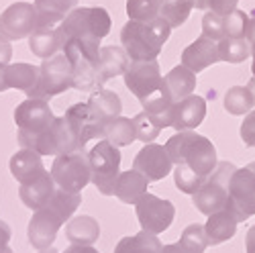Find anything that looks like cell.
Masks as SVG:
<instances>
[{"instance_id": "obj_33", "label": "cell", "mask_w": 255, "mask_h": 253, "mask_svg": "<svg viewBox=\"0 0 255 253\" xmlns=\"http://www.w3.org/2000/svg\"><path fill=\"white\" fill-rule=\"evenodd\" d=\"M219 55L221 61L241 63L251 57V43L245 37H225L219 41Z\"/></svg>"}, {"instance_id": "obj_54", "label": "cell", "mask_w": 255, "mask_h": 253, "mask_svg": "<svg viewBox=\"0 0 255 253\" xmlns=\"http://www.w3.org/2000/svg\"><path fill=\"white\" fill-rule=\"evenodd\" d=\"M0 253H14V251H12V249H10V247H6V249H4V251H0Z\"/></svg>"}, {"instance_id": "obj_44", "label": "cell", "mask_w": 255, "mask_h": 253, "mask_svg": "<svg viewBox=\"0 0 255 253\" xmlns=\"http://www.w3.org/2000/svg\"><path fill=\"white\" fill-rule=\"evenodd\" d=\"M10 57H12L10 41H6L4 37H0V66H8Z\"/></svg>"}, {"instance_id": "obj_38", "label": "cell", "mask_w": 255, "mask_h": 253, "mask_svg": "<svg viewBox=\"0 0 255 253\" xmlns=\"http://www.w3.org/2000/svg\"><path fill=\"white\" fill-rule=\"evenodd\" d=\"M133 123H135L137 139L143 141V143H151L159 135V131H161V126L151 119L149 113H145V111H141L139 115H135L133 117Z\"/></svg>"}, {"instance_id": "obj_21", "label": "cell", "mask_w": 255, "mask_h": 253, "mask_svg": "<svg viewBox=\"0 0 255 253\" xmlns=\"http://www.w3.org/2000/svg\"><path fill=\"white\" fill-rule=\"evenodd\" d=\"M127 68H129V55H127L123 47L117 45L100 47V55L96 61V76L100 86H104V82H109L117 76H123Z\"/></svg>"}, {"instance_id": "obj_46", "label": "cell", "mask_w": 255, "mask_h": 253, "mask_svg": "<svg viewBox=\"0 0 255 253\" xmlns=\"http://www.w3.org/2000/svg\"><path fill=\"white\" fill-rule=\"evenodd\" d=\"M161 253H198V251L188 249V247L182 245V243H169V245H163V247H161Z\"/></svg>"}, {"instance_id": "obj_52", "label": "cell", "mask_w": 255, "mask_h": 253, "mask_svg": "<svg viewBox=\"0 0 255 253\" xmlns=\"http://www.w3.org/2000/svg\"><path fill=\"white\" fill-rule=\"evenodd\" d=\"M251 57H253V66H251V70H253V78H255V41L251 43Z\"/></svg>"}, {"instance_id": "obj_37", "label": "cell", "mask_w": 255, "mask_h": 253, "mask_svg": "<svg viewBox=\"0 0 255 253\" xmlns=\"http://www.w3.org/2000/svg\"><path fill=\"white\" fill-rule=\"evenodd\" d=\"M206 178L198 176L196 172H192L186 165H176L174 170V182L178 186V190H182L184 194H196V190L204 184Z\"/></svg>"}, {"instance_id": "obj_2", "label": "cell", "mask_w": 255, "mask_h": 253, "mask_svg": "<svg viewBox=\"0 0 255 253\" xmlns=\"http://www.w3.org/2000/svg\"><path fill=\"white\" fill-rule=\"evenodd\" d=\"M174 165H186L202 178H208L217 167V149L212 141L192 131H180L163 145Z\"/></svg>"}, {"instance_id": "obj_47", "label": "cell", "mask_w": 255, "mask_h": 253, "mask_svg": "<svg viewBox=\"0 0 255 253\" xmlns=\"http://www.w3.org/2000/svg\"><path fill=\"white\" fill-rule=\"evenodd\" d=\"M245 253H255V225L247 231V237H245Z\"/></svg>"}, {"instance_id": "obj_34", "label": "cell", "mask_w": 255, "mask_h": 253, "mask_svg": "<svg viewBox=\"0 0 255 253\" xmlns=\"http://www.w3.org/2000/svg\"><path fill=\"white\" fill-rule=\"evenodd\" d=\"M223 104H225V111L229 115L241 117V115L251 113V109L255 107V100H253L247 86H233V88L227 90Z\"/></svg>"}, {"instance_id": "obj_19", "label": "cell", "mask_w": 255, "mask_h": 253, "mask_svg": "<svg viewBox=\"0 0 255 253\" xmlns=\"http://www.w3.org/2000/svg\"><path fill=\"white\" fill-rule=\"evenodd\" d=\"M55 182L51 178V174L45 170L39 178L27 182V184H20L18 188V196L23 200V204L31 210H39V208H45L49 204V200L53 198L55 192Z\"/></svg>"}, {"instance_id": "obj_39", "label": "cell", "mask_w": 255, "mask_h": 253, "mask_svg": "<svg viewBox=\"0 0 255 253\" xmlns=\"http://www.w3.org/2000/svg\"><path fill=\"white\" fill-rule=\"evenodd\" d=\"M180 243L186 245L188 249H192V251L204 253V249L208 247L204 227H202V225H190V227H186L184 233H182V237H180Z\"/></svg>"}, {"instance_id": "obj_25", "label": "cell", "mask_w": 255, "mask_h": 253, "mask_svg": "<svg viewBox=\"0 0 255 253\" xmlns=\"http://www.w3.org/2000/svg\"><path fill=\"white\" fill-rule=\"evenodd\" d=\"M147 186H149V180L141 172L137 170L121 172L115 184V196L125 204H135L147 192Z\"/></svg>"}, {"instance_id": "obj_1", "label": "cell", "mask_w": 255, "mask_h": 253, "mask_svg": "<svg viewBox=\"0 0 255 253\" xmlns=\"http://www.w3.org/2000/svg\"><path fill=\"white\" fill-rule=\"evenodd\" d=\"M169 33L172 27L161 16L151 20H129L121 31V43L129 61H151L161 53Z\"/></svg>"}, {"instance_id": "obj_23", "label": "cell", "mask_w": 255, "mask_h": 253, "mask_svg": "<svg viewBox=\"0 0 255 253\" xmlns=\"http://www.w3.org/2000/svg\"><path fill=\"white\" fill-rule=\"evenodd\" d=\"M10 174L18 184H27L35 178H39L45 172V165L41 161V155L31 149H20L10 157Z\"/></svg>"}, {"instance_id": "obj_6", "label": "cell", "mask_w": 255, "mask_h": 253, "mask_svg": "<svg viewBox=\"0 0 255 253\" xmlns=\"http://www.w3.org/2000/svg\"><path fill=\"white\" fill-rule=\"evenodd\" d=\"M20 149H31L39 155H63V153H72L82 149V145L66 121V117H55L53 123L47 126L43 133L35 135L33 139L25 141L20 145Z\"/></svg>"}, {"instance_id": "obj_24", "label": "cell", "mask_w": 255, "mask_h": 253, "mask_svg": "<svg viewBox=\"0 0 255 253\" xmlns=\"http://www.w3.org/2000/svg\"><path fill=\"white\" fill-rule=\"evenodd\" d=\"M163 86H165V92L169 94V98H172V102H180V100L188 98L190 94H194L196 74L180 63V66H176L174 70H169L163 76Z\"/></svg>"}, {"instance_id": "obj_22", "label": "cell", "mask_w": 255, "mask_h": 253, "mask_svg": "<svg viewBox=\"0 0 255 253\" xmlns=\"http://www.w3.org/2000/svg\"><path fill=\"white\" fill-rule=\"evenodd\" d=\"M237 225H239V221L235 215H233V210L229 206H225L223 210H219L215 215H210L206 225H204L208 245H221V243L229 241L237 233Z\"/></svg>"}, {"instance_id": "obj_35", "label": "cell", "mask_w": 255, "mask_h": 253, "mask_svg": "<svg viewBox=\"0 0 255 253\" xmlns=\"http://www.w3.org/2000/svg\"><path fill=\"white\" fill-rule=\"evenodd\" d=\"M80 202H82L80 192H66V190H61V188H55L53 198L49 200L47 206L51 210H55V213L63 219V223H66L76 213V208L80 206Z\"/></svg>"}, {"instance_id": "obj_32", "label": "cell", "mask_w": 255, "mask_h": 253, "mask_svg": "<svg viewBox=\"0 0 255 253\" xmlns=\"http://www.w3.org/2000/svg\"><path fill=\"white\" fill-rule=\"evenodd\" d=\"M192 8H194V0H161L159 16L172 29H178L188 20Z\"/></svg>"}, {"instance_id": "obj_26", "label": "cell", "mask_w": 255, "mask_h": 253, "mask_svg": "<svg viewBox=\"0 0 255 253\" xmlns=\"http://www.w3.org/2000/svg\"><path fill=\"white\" fill-rule=\"evenodd\" d=\"M4 86L6 90L8 88H14V90H20V92H29L35 84H37V78H39V68L37 66H31V63H25V61H18V63H8L4 66Z\"/></svg>"}, {"instance_id": "obj_42", "label": "cell", "mask_w": 255, "mask_h": 253, "mask_svg": "<svg viewBox=\"0 0 255 253\" xmlns=\"http://www.w3.org/2000/svg\"><path fill=\"white\" fill-rule=\"evenodd\" d=\"M241 139L247 147H255V111L247 113V117L241 125Z\"/></svg>"}, {"instance_id": "obj_4", "label": "cell", "mask_w": 255, "mask_h": 253, "mask_svg": "<svg viewBox=\"0 0 255 253\" xmlns=\"http://www.w3.org/2000/svg\"><path fill=\"white\" fill-rule=\"evenodd\" d=\"M90 182L98 188V192L104 196H115V184L121 174V151L111 141H98L90 153Z\"/></svg>"}, {"instance_id": "obj_53", "label": "cell", "mask_w": 255, "mask_h": 253, "mask_svg": "<svg viewBox=\"0 0 255 253\" xmlns=\"http://www.w3.org/2000/svg\"><path fill=\"white\" fill-rule=\"evenodd\" d=\"M39 253H59V251H55V249L49 247V249H43V251H39Z\"/></svg>"}, {"instance_id": "obj_27", "label": "cell", "mask_w": 255, "mask_h": 253, "mask_svg": "<svg viewBox=\"0 0 255 253\" xmlns=\"http://www.w3.org/2000/svg\"><path fill=\"white\" fill-rule=\"evenodd\" d=\"M90 109L94 113V117L98 119L100 125L109 123L117 117H121L123 113V102H121V96L113 90H96L90 94Z\"/></svg>"}, {"instance_id": "obj_20", "label": "cell", "mask_w": 255, "mask_h": 253, "mask_svg": "<svg viewBox=\"0 0 255 253\" xmlns=\"http://www.w3.org/2000/svg\"><path fill=\"white\" fill-rule=\"evenodd\" d=\"M27 39H29V49H31L33 55H37L41 59H49L57 51H61V45H63L61 23L59 25L37 27Z\"/></svg>"}, {"instance_id": "obj_7", "label": "cell", "mask_w": 255, "mask_h": 253, "mask_svg": "<svg viewBox=\"0 0 255 253\" xmlns=\"http://www.w3.org/2000/svg\"><path fill=\"white\" fill-rule=\"evenodd\" d=\"M237 167L231 161L217 163L212 174L196 190V194H192L194 196L192 202L202 215L210 217V215L219 213V210H223L227 206V202H229V182H231V176Z\"/></svg>"}, {"instance_id": "obj_11", "label": "cell", "mask_w": 255, "mask_h": 253, "mask_svg": "<svg viewBox=\"0 0 255 253\" xmlns=\"http://www.w3.org/2000/svg\"><path fill=\"white\" fill-rule=\"evenodd\" d=\"M135 213H137V219L143 231H147L151 235H159L163 231H167L169 225L174 223L176 208L169 200L145 192L135 202Z\"/></svg>"}, {"instance_id": "obj_18", "label": "cell", "mask_w": 255, "mask_h": 253, "mask_svg": "<svg viewBox=\"0 0 255 253\" xmlns=\"http://www.w3.org/2000/svg\"><path fill=\"white\" fill-rule=\"evenodd\" d=\"M204 117H206V100L202 96L190 94L188 98L174 104L172 126L178 133L180 131H192V129H196V126L202 125Z\"/></svg>"}, {"instance_id": "obj_40", "label": "cell", "mask_w": 255, "mask_h": 253, "mask_svg": "<svg viewBox=\"0 0 255 253\" xmlns=\"http://www.w3.org/2000/svg\"><path fill=\"white\" fill-rule=\"evenodd\" d=\"M202 35L212 39V41H219L225 39V20L221 14L208 10L204 16H202Z\"/></svg>"}, {"instance_id": "obj_50", "label": "cell", "mask_w": 255, "mask_h": 253, "mask_svg": "<svg viewBox=\"0 0 255 253\" xmlns=\"http://www.w3.org/2000/svg\"><path fill=\"white\" fill-rule=\"evenodd\" d=\"M247 88H249V92H251V96H253V100H255V78H251V80L247 82Z\"/></svg>"}, {"instance_id": "obj_3", "label": "cell", "mask_w": 255, "mask_h": 253, "mask_svg": "<svg viewBox=\"0 0 255 253\" xmlns=\"http://www.w3.org/2000/svg\"><path fill=\"white\" fill-rule=\"evenodd\" d=\"M63 43L100 47V41L111 33V14L102 6H76L61 20Z\"/></svg>"}, {"instance_id": "obj_16", "label": "cell", "mask_w": 255, "mask_h": 253, "mask_svg": "<svg viewBox=\"0 0 255 253\" xmlns=\"http://www.w3.org/2000/svg\"><path fill=\"white\" fill-rule=\"evenodd\" d=\"M66 121L70 123V126L74 129L82 149L86 147L88 141L92 139H102V125L98 123V119L94 117L92 109L88 102H78L74 107H70L66 111Z\"/></svg>"}, {"instance_id": "obj_49", "label": "cell", "mask_w": 255, "mask_h": 253, "mask_svg": "<svg viewBox=\"0 0 255 253\" xmlns=\"http://www.w3.org/2000/svg\"><path fill=\"white\" fill-rule=\"evenodd\" d=\"M245 39L249 41V43H253V41H255V16L247 20V27H245Z\"/></svg>"}, {"instance_id": "obj_51", "label": "cell", "mask_w": 255, "mask_h": 253, "mask_svg": "<svg viewBox=\"0 0 255 253\" xmlns=\"http://www.w3.org/2000/svg\"><path fill=\"white\" fill-rule=\"evenodd\" d=\"M2 72H4V66H0V92H4V90H6V86H4V76H2Z\"/></svg>"}, {"instance_id": "obj_36", "label": "cell", "mask_w": 255, "mask_h": 253, "mask_svg": "<svg viewBox=\"0 0 255 253\" xmlns=\"http://www.w3.org/2000/svg\"><path fill=\"white\" fill-rule=\"evenodd\" d=\"M161 0H127V14L131 20H151L159 16Z\"/></svg>"}, {"instance_id": "obj_5", "label": "cell", "mask_w": 255, "mask_h": 253, "mask_svg": "<svg viewBox=\"0 0 255 253\" xmlns=\"http://www.w3.org/2000/svg\"><path fill=\"white\" fill-rule=\"evenodd\" d=\"M72 63L63 53H55L49 59H43L39 66V78L37 84L27 92V98H41L49 100L57 94H63L68 88H72Z\"/></svg>"}, {"instance_id": "obj_14", "label": "cell", "mask_w": 255, "mask_h": 253, "mask_svg": "<svg viewBox=\"0 0 255 253\" xmlns=\"http://www.w3.org/2000/svg\"><path fill=\"white\" fill-rule=\"evenodd\" d=\"M172 159H169L163 145L157 143H145L143 149L135 155L133 159V170L141 172L149 182H159L163 180L169 172H172Z\"/></svg>"}, {"instance_id": "obj_30", "label": "cell", "mask_w": 255, "mask_h": 253, "mask_svg": "<svg viewBox=\"0 0 255 253\" xmlns=\"http://www.w3.org/2000/svg\"><path fill=\"white\" fill-rule=\"evenodd\" d=\"M102 139L111 141L117 147H127L133 141H137V131H135V123L133 119L127 117H117L109 123L102 125Z\"/></svg>"}, {"instance_id": "obj_13", "label": "cell", "mask_w": 255, "mask_h": 253, "mask_svg": "<svg viewBox=\"0 0 255 253\" xmlns=\"http://www.w3.org/2000/svg\"><path fill=\"white\" fill-rule=\"evenodd\" d=\"M37 8L31 2H12L0 12V37L18 41L29 37L37 29Z\"/></svg>"}, {"instance_id": "obj_45", "label": "cell", "mask_w": 255, "mask_h": 253, "mask_svg": "<svg viewBox=\"0 0 255 253\" xmlns=\"http://www.w3.org/2000/svg\"><path fill=\"white\" fill-rule=\"evenodd\" d=\"M10 235H12V231H10L8 223H4V221H0V251H4V249L8 247Z\"/></svg>"}, {"instance_id": "obj_43", "label": "cell", "mask_w": 255, "mask_h": 253, "mask_svg": "<svg viewBox=\"0 0 255 253\" xmlns=\"http://www.w3.org/2000/svg\"><path fill=\"white\" fill-rule=\"evenodd\" d=\"M237 2L239 0H206V8L225 16V14H229V12H233L237 8Z\"/></svg>"}, {"instance_id": "obj_15", "label": "cell", "mask_w": 255, "mask_h": 253, "mask_svg": "<svg viewBox=\"0 0 255 253\" xmlns=\"http://www.w3.org/2000/svg\"><path fill=\"white\" fill-rule=\"evenodd\" d=\"M61 225H63V219L49 206L35 210V215L29 221V229H27L29 243L39 251L49 249L57 237V231L61 229Z\"/></svg>"}, {"instance_id": "obj_29", "label": "cell", "mask_w": 255, "mask_h": 253, "mask_svg": "<svg viewBox=\"0 0 255 253\" xmlns=\"http://www.w3.org/2000/svg\"><path fill=\"white\" fill-rule=\"evenodd\" d=\"M80 0H35L37 8V27L45 25H59L78 6Z\"/></svg>"}, {"instance_id": "obj_10", "label": "cell", "mask_w": 255, "mask_h": 253, "mask_svg": "<svg viewBox=\"0 0 255 253\" xmlns=\"http://www.w3.org/2000/svg\"><path fill=\"white\" fill-rule=\"evenodd\" d=\"M55 115L47 100L41 98H27L14 109V123L18 129V145L33 139L35 135L43 133L53 123Z\"/></svg>"}, {"instance_id": "obj_8", "label": "cell", "mask_w": 255, "mask_h": 253, "mask_svg": "<svg viewBox=\"0 0 255 253\" xmlns=\"http://www.w3.org/2000/svg\"><path fill=\"white\" fill-rule=\"evenodd\" d=\"M49 174L57 188L66 190V192H82L90 184L88 153H84V149H78L72 153L57 155L51 163Z\"/></svg>"}, {"instance_id": "obj_28", "label": "cell", "mask_w": 255, "mask_h": 253, "mask_svg": "<svg viewBox=\"0 0 255 253\" xmlns=\"http://www.w3.org/2000/svg\"><path fill=\"white\" fill-rule=\"evenodd\" d=\"M66 237L72 245H94L100 237V225L88 215L74 217L66 225Z\"/></svg>"}, {"instance_id": "obj_48", "label": "cell", "mask_w": 255, "mask_h": 253, "mask_svg": "<svg viewBox=\"0 0 255 253\" xmlns=\"http://www.w3.org/2000/svg\"><path fill=\"white\" fill-rule=\"evenodd\" d=\"M66 253H98L92 245H72L66 249Z\"/></svg>"}, {"instance_id": "obj_17", "label": "cell", "mask_w": 255, "mask_h": 253, "mask_svg": "<svg viewBox=\"0 0 255 253\" xmlns=\"http://www.w3.org/2000/svg\"><path fill=\"white\" fill-rule=\"evenodd\" d=\"M217 61H221L219 43L208 39V37H204V35L198 37L194 43H190L182 51V66L192 70L194 74H200L202 70L210 68L212 63H217Z\"/></svg>"}, {"instance_id": "obj_41", "label": "cell", "mask_w": 255, "mask_h": 253, "mask_svg": "<svg viewBox=\"0 0 255 253\" xmlns=\"http://www.w3.org/2000/svg\"><path fill=\"white\" fill-rule=\"evenodd\" d=\"M223 20H225V37H245V27L249 16L243 10L235 8L233 12L225 14Z\"/></svg>"}, {"instance_id": "obj_12", "label": "cell", "mask_w": 255, "mask_h": 253, "mask_svg": "<svg viewBox=\"0 0 255 253\" xmlns=\"http://www.w3.org/2000/svg\"><path fill=\"white\" fill-rule=\"evenodd\" d=\"M125 86L141 102L163 88L161 68L155 59L151 61H129V68L123 74Z\"/></svg>"}, {"instance_id": "obj_9", "label": "cell", "mask_w": 255, "mask_h": 253, "mask_svg": "<svg viewBox=\"0 0 255 253\" xmlns=\"http://www.w3.org/2000/svg\"><path fill=\"white\" fill-rule=\"evenodd\" d=\"M239 223L255 215V161L245 167H237L229 182V202Z\"/></svg>"}, {"instance_id": "obj_31", "label": "cell", "mask_w": 255, "mask_h": 253, "mask_svg": "<svg viewBox=\"0 0 255 253\" xmlns=\"http://www.w3.org/2000/svg\"><path fill=\"white\" fill-rule=\"evenodd\" d=\"M161 247L163 245L157 239V235L141 231L133 237H123L117 243L115 253H161Z\"/></svg>"}]
</instances>
